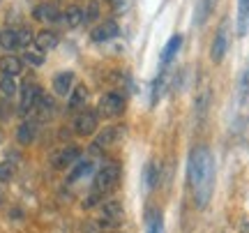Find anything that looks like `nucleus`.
<instances>
[{
  "label": "nucleus",
  "instance_id": "nucleus-1",
  "mask_svg": "<svg viewBox=\"0 0 249 233\" xmlns=\"http://www.w3.org/2000/svg\"><path fill=\"white\" fill-rule=\"evenodd\" d=\"M187 173H189V185H192V192H194L196 206L205 208L210 197H213L214 187V160L205 145H196L192 150Z\"/></svg>",
  "mask_w": 249,
  "mask_h": 233
},
{
  "label": "nucleus",
  "instance_id": "nucleus-2",
  "mask_svg": "<svg viewBox=\"0 0 249 233\" xmlns=\"http://www.w3.org/2000/svg\"><path fill=\"white\" fill-rule=\"evenodd\" d=\"M118 180H120V166H118V164H107V166H102V169L97 171L92 189L104 197V194H108L111 189H116Z\"/></svg>",
  "mask_w": 249,
  "mask_h": 233
},
{
  "label": "nucleus",
  "instance_id": "nucleus-3",
  "mask_svg": "<svg viewBox=\"0 0 249 233\" xmlns=\"http://www.w3.org/2000/svg\"><path fill=\"white\" fill-rule=\"evenodd\" d=\"M123 206L118 203L116 198H111V201H104L102 203V215H99V222L97 224L102 229H116L120 222H123Z\"/></svg>",
  "mask_w": 249,
  "mask_h": 233
},
{
  "label": "nucleus",
  "instance_id": "nucleus-4",
  "mask_svg": "<svg viewBox=\"0 0 249 233\" xmlns=\"http://www.w3.org/2000/svg\"><path fill=\"white\" fill-rule=\"evenodd\" d=\"M226 51H229V21H224L222 26L217 28V35H214L213 46H210V58H213V63H222Z\"/></svg>",
  "mask_w": 249,
  "mask_h": 233
},
{
  "label": "nucleus",
  "instance_id": "nucleus-5",
  "mask_svg": "<svg viewBox=\"0 0 249 233\" xmlns=\"http://www.w3.org/2000/svg\"><path fill=\"white\" fill-rule=\"evenodd\" d=\"M124 99L120 92H107L104 97L99 99V113L104 118H116L123 113Z\"/></svg>",
  "mask_w": 249,
  "mask_h": 233
},
{
  "label": "nucleus",
  "instance_id": "nucleus-6",
  "mask_svg": "<svg viewBox=\"0 0 249 233\" xmlns=\"http://www.w3.org/2000/svg\"><path fill=\"white\" fill-rule=\"evenodd\" d=\"M42 97V88L37 86V83H23V88H21V104H18V111L21 113H30L33 108L37 107V102Z\"/></svg>",
  "mask_w": 249,
  "mask_h": 233
},
{
  "label": "nucleus",
  "instance_id": "nucleus-7",
  "mask_svg": "<svg viewBox=\"0 0 249 233\" xmlns=\"http://www.w3.org/2000/svg\"><path fill=\"white\" fill-rule=\"evenodd\" d=\"M97 123L99 118L95 111H88V108H83V111H79V116H76V120H74V132L79 136H90L95 129H97Z\"/></svg>",
  "mask_w": 249,
  "mask_h": 233
},
{
  "label": "nucleus",
  "instance_id": "nucleus-8",
  "mask_svg": "<svg viewBox=\"0 0 249 233\" xmlns=\"http://www.w3.org/2000/svg\"><path fill=\"white\" fill-rule=\"evenodd\" d=\"M79 160H81L79 148H76V145H65L62 150H58V153L51 157V164H53V169H70V166H74Z\"/></svg>",
  "mask_w": 249,
  "mask_h": 233
},
{
  "label": "nucleus",
  "instance_id": "nucleus-9",
  "mask_svg": "<svg viewBox=\"0 0 249 233\" xmlns=\"http://www.w3.org/2000/svg\"><path fill=\"white\" fill-rule=\"evenodd\" d=\"M33 17H35L37 21H49V23H53V21H58L62 14H60V9H58L55 2H42V5H37V7L33 9Z\"/></svg>",
  "mask_w": 249,
  "mask_h": 233
},
{
  "label": "nucleus",
  "instance_id": "nucleus-10",
  "mask_svg": "<svg viewBox=\"0 0 249 233\" xmlns=\"http://www.w3.org/2000/svg\"><path fill=\"white\" fill-rule=\"evenodd\" d=\"M123 136V127L120 125H113V127H104V132L95 139V148H108V145H113Z\"/></svg>",
  "mask_w": 249,
  "mask_h": 233
},
{
  "label": "nucleus",
  "instance_id": "nucleus-11",
  "mask_svg": "<svg viewBox=\"0 0 249 233\" xmlns=\"http://www.w3.org/2000/svg\"><path fill=\"white\" fill-rule=\"evenodd\" d=\"M0 72H2V76L14 79V76H18L23 72V63L18 60L17 55H2L0 58Z\"/></svg>",
  "mask_w": 249,
  "mask_h": 233
},
{
  "label": "nucleus",
  "instance_id": "nucleus-12",
  "mask_svg": "<svg viewBox=\"0 0 249 233\" xmlns=\"http://www.w3.org/2000/svg\"><path fill=\"white\" fill-rule=\"evenodd\" d=\"M58 33H53V30H39L35 35V46H37V51H51V49H55L58 46Z\"/></svg>",
  "mask_w": 249,
  "mask_h": 233
},
{
  "label": "nucleus",
  "instance_id": "nucleus-13",
  "mask_svg": "<svg viewBox=\"0 0 249 233\" xmlns=\"http://www.w3.org/2000/svg\"><path fill=\"white\" fill-rule=\"evenodd\" d=\"M37 136V123L35 120H23L17 129V141L21 145H30Z\"/></svg>",
  "mask_w": 249,
  "mask_h": 233
},
{
  "label": "nucleus",
  "instance_id": "nucleus-14",
  "mask_svg": "<svg viewBox=\"0 0 249 233\" xmlns=\"http://www.w3.org/2000/svg\"><path fill=\"white\" fill-rule=\"evenodd\" d=\"M86 102H88V88H86V86H76V88H71V92H70L67 108H70V111H83V108H86Z\"/></svg>",
  "mask_w": 249,
  "mask_h": 233
},
{
  "label": "nucleus",
  "instance_id": "nucleus-15",
  "mask_svg": "<svg viewBox=\"0 0 249 233\" xmlns=\"http://www.w3.org/2000/svg\"><path fill=\"white\" fill-rule=\"evenodd\" d=\"M71 88H74V74L71 72H60L55 74L53 79V90L55 95H60V97H65V95H70Z\"/></svg>",
  "mask_w": 249,
  "mask_h": 233
},
{
  "label": "nucleus",
  "instance_id": "nucleus-16",
  "mask_svg": "<svg viewBox=\"0 0 249 233\" xmlns=\"http://www.w3.org/2000/svg\"><path fill=\"white\" fill-rule=\"evenodd\" d=\"M118 35V23L116 21H104L102 26H97L92 30V39L95 42H108Z\"/></svg>",
  "mask_w": 249,
  "mask_h": 233
},
{
  "label": "nucleus",
  "instance_id": "nucleus-17",
  "mask_svg": "<svg viewBox=\"0 0 249 233\" xmlns=\"http://www.w3.org/2000/svg\"><path fill=\"white\" fill-rule=\"evenodd\" d=\"M249 33V0H238V35Z\"/></svg>",
  "mask_w": 249,
  "mask_h": 233
},
{
  "label": "nucleus",
  "instance_id": "nucleus-18",
  "mask_svg": "<svg viewBox=\"0 0 249 233\" xmlns=\"http://www.w3.org/2000/svg\"><path fill=\"white\" fill-rule=\"evenodd\" d=\"M62 18H65V23H67L70 28H76L86 21V12H83L79 5H70V7L62 12Z\"/></svg>",
  "mask_w": 249,
  "mask_h": 233
},
{
  "label": "nucleus",
  "instance_id": "nucleus-19",
  "mask_svg": "<svg viewBox=\"0 0 249 233\" xmlns=\"http://www.w3.org/2000/svg\"><path fill=\"white\" fill-rule=\"evenodd\" d=\"M180 46H182V35H173L166 42V46H164V51H161V65H169L173 58H176V54L180 51Z\"/></svg>",
  "mask_w": 249,
  "mask_h": 233
},
{
  "label": "nucleus",
  "instance_id": "nucleus-20",
  "mask_svg": "<svg viewBox=\"0 0 249 233\" xmlns=\"http://www.w3.org/2000/svg\"><path fill=\"white\" fill-rule=\"evenodd\" d=\"M0 46H2V49H7V51L17 49L18 46V30H14V28H5V30H0Z\"/></svg>",
  "mask_w": 249,
  "mask_h": 233
},
{
  "label": "nucleus",
  "instance_id": "nucleus-21",
  "mask_svg": "<svg viewBox=\"0 0 249 233\" xmlns=\"http://www.w3.org/2000/svg\"><path fill=\"white\" fill-rule=\"evenodd\" d=\"M214 7H217V0H201V2H198V12H196L198 26H203L205 21L210 18V14L214 12Z\"/></svg>",
  "mask_w": 249,
  "mask_h": 233
},
{
  "label": "nucleus",
  "instance_id": "nucleus-22",
  "mask_svg": "<svg viewBox=\"0 0 249 233\" xmlns=\"http://www.w3.org/2000/svg\"><path fill=\"white\" fill-rule=\"evenodd\" d=\"M90 171H92V161H76L74 164V169H71V173H70V182H76V180H81V178H86Z\"/></svg>",
  "mask_w": 249,
  "mask_h": 233
},
{
  "label": "nucleus",
  "instance_id": "nucleus-23",
  "mask_svg": "<svg viewBox=\"0 0 249 233\" xmlns=\"http://www.w3.org/2000/svg\"><path fill=\"white\" fill-rule=\"evenodd\" d=\"M37 107H39V118H49L53 116V99L46 97L44 92H42V97H39V102H37Z\"/></svg>",
  "mask_w": 249,
  "mask_h": 233
},
{
  "label": "nucleus",
  "instance_id": "nucleus-24",
  "mask_svg": "<svg viewBox=\"0 0 249 233\" xmlns=\"http://www.w3.org/2000/svg\"><path fill=\"white\" fill-rule=\"evenodd\" d=\"M0 92H2L5 97H12V95L17 92V83H14V79L2 76V79H0Z\"/></svg>",
  "mask_w": 249,
  "mask_h": 233
},
{
  "label": "nucleus",
  "instance_id": "nucleus-25",
  "mask_svg": "<svg viewBox=\"0 0 249 233\" xmlns=\"http://www.w3.org/2000/svg\"><path fill=\"white\" fill-rule=\"evenodd\" d=\"M157 182H160V164L152 161L148 166V187H157Z\"/></svg>",
  "mask_w": 249,
  "mask_h": 233
},
{
  "label": "nucleus",
  "instance_id": "nucleus-26",
  "mask_svg": "<svg viewBox=\"0 0 249 233\" xmlns=\"http://www.w3.org/2000/svg\"><path fill=\"white\" fill-rule=\"evenodd\" d=\"M23 58H26V63L35 65V67H39V65L44 63V54H42V51H28Z\"/></svg>",
  "mask_w": 249,
  "mask_h": 233
},
{
  "label": "nucleus",
  "instance_id": "nucleus-27",
  "mask_svg": "<svg viewBox=\"0 0 249 233\" xmlns=\"http://www.w3.org/2000/svg\"><path fill=\"white\" fill-rule=\"evenodd\" d=\"M12 176H14V166L7 164V161H2V164H0V185H2V182H7Z\"/></svg>",
  "mask_w": 249,
  "mask_h": 233
},
{
  "label": "nucleus",
  "instance_id": "nucleus-28",
  "mask_svg": "<svg viewBox=\"0 0 249 233\" xmlns=\"http://www.w3.org/2000/svg\"><path fill=\"white\" fill-rule=\"evenodd\" d=\"M33 39H35V35H33L28 28H21V30H18V46H28Z\"/></svg>",
  "mask_w": 249,
  "mask_h": 233
},
{
  "label": "nucleus",
  "instance_id": "nucleus-29",
  "mask_svg": "<svg viewBox=\"0 0 249 233\" xmlns=\"http://www.w3.org/2000/svg\"><path fill=\"white\" fill-rule=\"evenodd\" d=\"M102 198H104V197H102L99 192H95V189H92V192L88 194V198L83 201V206H86V208H95V206L99 203V201H102Z\"/></svg>",
  "mask_w": 249,
  "mask_h": 233
},
{
  "label": "nucleus",
  "instance_id": "nucleus-30",
  "mask_svg": "<svg viewBox=\"0 0 249 233\" xmlns=\"http://www.w3.org/2000/svg\"><path fill=\"white\" fill-rule=\"evenodd\" d=\"M97 17H99V5L92 0V2L88 5V9H86V21H95Z\"/></svg>",
  "mask_w": 249,
  "mask_h": 233
},
{
  "label": "nucleus",
  "instance_id": "nucleus-31",
  "mask_svg": "<svg viewBox=\"0 0 249 233\" xmlns=\"http://www.w3.org/2000/svg\"><path fill=\"white\" fill-rule=\"evenodd\" d=\"M148 233H161V217H155L150 222V231Z\"/></svg>",
  "mask_w": 249,
  "mask_h": 233
},
{
  "label": "nucleus",
  "instance_id": "nucleus-32",
  "mask_svg": "<svg viewBox=\"0 0 249 233\" xmlns=\"http://www.w3.org/2000/svg\"><path fill=\"white\" fill-rule=\"evenodd\" d=\"M0 201H2V187H0Z\"/></svg>",
  "mask_w": 249,
  "mask_h": 233
}]
</instances>
